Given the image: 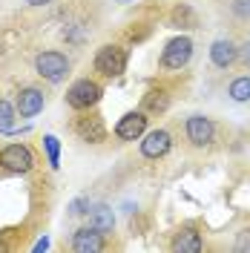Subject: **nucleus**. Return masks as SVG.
I'll return each instance as SVG.
<instances>
[{"instance_id": "8", "label": "nucleus", "mask_w": 250, "mask_h": 253, "mask_svg": "<svg viewBox=\"0 0 250 253\" xmlns=\"http://www.w3.org/2000/svg\"><path fill=\"white\" fill-rule=\"evenodd\" d=\"M144 129H147V115L144 112H126V115H121V121L115 124V135L121 141H135V138L144 135Z\"/></svg>"}, {"instance_id": "4", "label": "nucleus", "mask_w": 250, "mask_h": 253, "mask_svg": "<svg viewBox=\"0 0 250 253\" xmlns=\"http://www.w3.org/2000/svg\"><path fill=\"white\" fill-rule=\"evenodd\" d=\"M193 58V41H190L187 35H181V38H172L170 43L164 46L161 52V66L164 69H184Z\"/></svg>"}, {"instance_id": "24", "label": "nucleus", "mask_w": 250, "mask_h": 253, "mask_svg": "<svg viewBox=\"0 0 250 253\" xmlns=\"http://www.w3.org/2000/svg\"><path fill=\"white\" fill-rule=\"evenodd\" d=\"M29 6H46V3H52V0H26Z\"/></svg>"}, {"instance_id": "20", "label": "nucleus", "mask_w": 250, "mask_h": 253, "mask_svg": "<svg viewBox=\"0 0 250 253\" xmlns=\"http://www.w3.org/2000/svg\"><path fill=\"white\" fill-rule=\"evenodd\" d=\"M239 63H242L245 69H250V41H245V43L239 46Z\"/></svg>"}, {"instance_id": "12", "label": "nucleus", "mask_w": 250, "mask_h": 253, "mask_svg": "<svg viewBox=\"0 0 250 253\" xmlns=\"http://www.w3.org/2000/svg\"><path fill=\"white\" fill-rule=\"evenodd\" d=\"M210 61L213 66H219V69H230L236 61H239V46H236L233 41H216L213 46H210Z\"/></svg>"}, {"instance_id": "5", "label": "nucleus", "mask_w": 250, "mask_h": 253, "mask_svg": "<svg viewBox=\"0 0 250 253\" xmlns=\"http://www.w3.org/2000/svg\"><path fill=\"white\" fill-rule=\"evenodd\" d=\"M0 164L9 173H29L32 167H35V153L26 144H9L0 153Z\"/></svg>"}, {"instance_id": "15", "label": "nucleus", "mask_w": 250, "mask_h": 253, "mask_svg": "<svg viewBox=\"0 0 250 253\" xmlns=\"http://www.w3.org/2000/svg\"><path fill=\"white\" fill-rule=\"evenodd\" d=\"M17 121V107H12L9 101L0 98V132H12Z\"/></svg>"}, {"instance_id": "3", "label": "nucleus", "mask_w": 250, "mask_h": 253, "mask_svg": "<svg viewBox=\"0 0 250 253\" xmlns=\"http://www.w3.org/2000/svg\"><path fill=\"white\" fill-rule=\"evenodd\" d=\"M126 66V49L115 46V43H107V46L98 49L95 55V72H101L104 78H118Z\"/></svg>"}, {"instance_id": "23", "label": "nucleus", "mask_w": 250, "mask_h": 253, "mask_svg": "<svg viewBox=\"0 0 250 253\" xmlns=\"http://www.w3.org/2000/svg\"><path fill=\"white\" fill-rule=\"evenodd\" d=\"M46 248H49V239H41V242L35 245V251H46Z\"/></svg>"}, {"instance_id": "11", "label": "nucleus", "mask_w": 250, "mask_h": 253, "mask_svg": "<svg viewBox=\"0 0 250 253\" xmlns=\"http://www.w3.org/2000/svg\"><path fill=\"white\" fill-rule=\"evenodd\" d=\"M75 132H78L83 141H92V144L107 138V129H104L101 115H81L78 121H75Z\"/></svg>"}, {"instance_id": "21", "label": "nucleus", "mask_w": 250, "mask_h": 253, "mask_svg": "<svg viewBox=\"0 0 250 253\" xmlns=\"http://www.w3.org/2000/svg\"><path fill=\"white\" fill-rule=\"evenodd\" d=\"M147 107H150V110H164V107H167L164 92H161V98H147Z\"/></svg>"}, {"instance_id": "6", "label": "nucleus", "mask_w": 250, "mask_h": 253, "mask_svg": "<svg viewBox=\"0 0 250 253\" xmlns=\"http://www.w3.org/2000/svg\"><path fill=\"white\" fill-rule=\"evenodd\" d=\"M184 129H187V141L193 147H207L213 141V135H216V126H213V121L207 115H190Z\"/></svg>"}, {"instance_id": "7", "label": "nucleus", "mask_w": 250, "mask_h": 253, "mask_svg": "<svg viewBox=\"0 0 250 253\" xmlns=\"http://www.w3.org/2000/svg\"><path fill=\"white\" fill-rule=\"evenodd\" d=\"M172 147V138L167 129H153V132H147L144 135V141H141V156L144 158H164L167 153H170Z\"/></svg>"}, {"instance_id": "13", "label": "nucleus", "mask_w": 250, "mask_h": 253, "mask_svg": "<svg viewBox=\"0 0 250 253\" xmlns=\"http://www.w3.org/2000/svg\"><path fill=\"white\" fill-rule=\"evenodd\" d=\"M172 251L175 253H202L204 242H202V236H199L193 227H184V230H178L175 239H172Z\"/></svg>"}, {"instance_id": "9", "label": "nucleus", "mask_w": 250, "mask_h": 253, "mask_svg": "<svg viewBox=\"0 0 250 253\" xmlns=\"http://www.w3.org/2000/svg\"><path fill=\"white\" fill-rule=\"evenodd\" d=\"M72 251L78 253H95V251H104V233L98 227H81L72 233Z\"/></svg>"}, {"instance_id": "14", "label": "nucleus", "mask_w": 250, "mask_h": 253, "mask_svg": "<svg viewBox=\"0 0 250 253\" xmlns=\"http://www.w3.org/2000/svg\"><path fill=\"white\" fill-rule=\"evenodd\" d=\"M89 224L98 227L101 233H110L115 227V213H112L110 205H92L89 207Z\"/></svg>"}, {"instance_id": "1", "label": "nucleus", "mask_w": 250, "mask_h": 253, "mask_svg": "<svg viewBox=\"0 0 250 253\" xmlns=\"http://www.w3.org/2000/svg\"><path fill=\"white\" fill-rule=\"evenodd\" d=\"M35 72L41 78L52 81V84H61L66 75H69V58L58 52V49H49V52H41L35 58Z\"/></svg>"}, {"instance_id": "10", "label": "nucleus", "mask_w": 250, "mask_h": 253, "mask_svg": "<svg viewBox=\"0 0 250 253\" xmlns=\"http://www.w3.org/2000/svg\"><path fill=\"white\" fill-rule=\"evenodd\" d=\"M43 104H46L43 92L38 86H26V89H20L15 107H17V115L20 118H32V115H38V112L43 110Z\"/></svg>"}, {"instance_id": "2", "label": "nucleus", "mask_w": 250, "mask_h": 253, "mask_svg": "<svg viewBox=\"0 0 250 253\" xmlns=\"http://www.w3.org/2000/svg\"><path fill=\"white\" fill-rule=\"evenodd\" d=\"M101 95H104V89H101L98 81L81 78L66 89V104H69L72 110H89V107H95V104L101 101Z\"/></svg>"}, {"instance_id": "17", "label": "nucleus", "mask_w": 250, "mask_h": 253, "mask_svg": "<svg viewBox=\"0 0 250 253\" xmlns=\"http://www.w3.org/2000/svg\"><path fill=\"white\" fill-rule=\"evenodd\" d=\"M230 98L233 101H250V75H242V78H236L230 84Z\"/></svg>"}, {"instance_id": "18", "label": "nucleus", "mask_w": 250, "mask_h": 253, "mask_svg": "<svg viewBox=\"0 0 250 253\" xmlns=\"http://www.w3.org/2000/svg\"><path fill=\"white\" fill-rule=\"evenodd\" d=\"M83 213H89V199L86 196H81L69 205V216H83Z\"/></svg>"}, {"instance_id": "19", "label": "nucleus", "mask_w": 250, "mask_h": 253, "mask_svg": "<svg viewBox=\"0 0 250 253\" xmlns=\"http://www.w3.org/2000/svg\"><path fill=\"white\" fill-rule=\"evenodd\" d=\"M233 15L242 20H250V0H233Z\"/></svg>"}, {"instance_id": "16", "label": "nucleus", "mask_w": 250, "mask_h": 253, "mask_svg": "<svg viewBox=\"0 0 250 253\" xmlns=\"http://www.w3.org/2000/svg\"><path fill=\"white\" fill-rule=\"evenodd\" d=\"M43 147H46V158H49V167L58 170L61 167V141L55 135H43Z\"/></svg>"}, {"instance_id": "22", "label": "nucleus", "mask_w": 250, "mask_h": 253, "mask_svg": "<svg viewBox=\"0 0 250 253\" xmlns=\"http://www.w3.org/2000/svg\"><path fill=\"white\" fill-rule=\"evenodd\" d=\"M250 248V230H242V236L236 242V251H248Z\"/></svg>"}]
</instances>
